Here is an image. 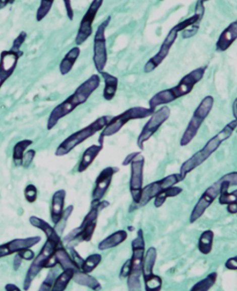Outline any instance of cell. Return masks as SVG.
<instances>
[{
    "mask_svg": "<svg viewBox=\"0 0 237 291\" xmlns=\"http://www.w3.org/2000/svg\"><path fill=\"white\" fill-rule=\"evenodd\" d=\"M101 80L97 74L92 75L78 86L74 93L53 109L47 122V130H52L62 119L71 113L79 105L85 104L100 85Z\"/></svg>",
    "mask_w": 237,
    "mask_h": 291,
    "instance_id": "obj_1",
    "label": "cell"
},
{
    "mask_svg": "<svg viewBox=\"0 0 237 291\" xmlns=\"http://www.w3.org/2000/svg\"><path fill=\"white\" fill-rule=\"evenodd\" d=\"M206 71H207V66L198 68L196 70L191 71L189 74L186 75L175 87L167 89V90L159 91L158 93H156L149 100V109L155 111L161 105L169 104L173 101L176 100L177 98L191 93L194 86L203 78Z\"/></svg>",
    "mask_w": 237,
    "mask_h": 291,
    "instance_id": "obj_2",
    "label": "cell"
},
{
    "mask_svg": "<svg viewBox=\"0 0 237 291\" xmlns=\"http://www.w3.org/2000/svg\"><path fill=\"white\" fill-rule=\"evenodd\" d=\"M237 128V120L231 121L225 128L220 131L219 134L213 136L212 139L207 141L205 147L198 151L196 154H193L187 161H185L180 167V173L184 180L187 178V174L194 170L195 168L200 167L201 164L207 161L208 158L220 147L224 141L232 136L234 131Z\"/></svg>",
    "mask_w": 237,
    "mask_h": 291,
    "instance_id": "obj_3",
    "label": "cell"
},
{
    "mask_svg": "<svg viewBox=\"0 0 237 291\" xmlns=\"http://www.w3.org/2000/svg\"><path fill=\"white\" fill-rule=\"evenodd\" d=\"M112 118L111 116H102L88 125L87 127L82 128L81 130L71 134L58 146L56 150L54 152V155L65 156L69 153H71V151L82 144L87 139L92 137L99 131L103 130L106 127V125L108 124L109 121H111Z\"/></svg>",
    "mask_w": 237,
    "mask_h": 291,
    "instance_id": "obj_4",
    "label": "cell"
},
{
    "mask_svg": "<svg viewBox=\"0 0 237 291\" xmlns=\"http://www.w3.org/2000/svg\"><path fill=\"white\" fill-rule=\"evenodd\" d=\"M153 113L154 111L149 108L140 107V106L129 108L124 112L111 119L108 124L106 125V127L102 130L101 134L98 138V142L103 146L105 137H110L117 134L126 124L129 123V121L150 117Z\"/></svg>",
    "mask_w": 237,
    "mask_h": 291,
    "instance_id": "obj_5",
    "label": "cell"
},
{
    "mask_svg": "<svg viewBox=\"0 0 237 291\" xmlns=\"http://www.w3.org/2000/svg\"><path fill=\"white\" fill-rule=\"evenodd\" d=\"M109 203L107 201H99V202H92V208L87 215L85 216L81 225L71 231L66 237L65 241L66 242H71L80 239V241L89 242L92 241V236L94 234L95 229L98 222V212L102 209L107 207Z\"/></svg>",
    "mask_w": 237,
    "mask_h": 291,
    "instance_id": "obj_6",
    "label": "cell"
},
{
    "mask_svg": "<svg viewBox=\"0 0 237 291\" xmlns=\"http://www.w3.org/2000/svg\"><path fill=\"white\" fill-rule=\"evenodd\" d=\"M133 255L131 258V273L128 277L129 290H140L142 274V266L145 255V240L142 229L137 231V236L132 241Z\"/></svg>",
    "mask_w": 237,
    "mask_h": 291,
    "instance_id": "obj_7",
    "label": "cell"
},
{
    "mask_svg": "<svg viewBox=\"0 0 237 291\" xmlns=\"http://www.w3.org/2000/svg\"><path fill=\"white\" fill-rule=\"evenodd\" d=\"M213 104H214V99L212 96H207L203 100L200 102V105L194 111L193 117L191 119L189 124L187 126V129L180 140V146L186 147L192 142L198 134L200 128H201L204 121H206L207 116L210 114L211 110L213 109Z\"/></svg>",
    "mask_w": 237,
    "mask_h": 291,
    "instance_id": "obj_8",
    "label": "cell"
},
{
    "mask_svg": "<svg viewBox=\"0 0 237 291\" xmlns=\"http://www.w3.org/2000/svg\"><path fill=\"white\" fill-rule=\"evenodd\" d=\"M112 17L108 16L98 27L93 39V64L95 69L100 74L105 70L107 64V48L105 30L111 22Z\"/></svg>",
    "mask_w": 237,
    "mask_h": 291,
    "instance_id": "obj_9",
    "label": "cell"
},
{
    "mask_svg": "<svg viewBox=\"0 0 237 291\" xmlns=\"http://www.w3.org/2000/svg\"><path fill=\"white\" fill-rule=\"evenodd\" d=\"M58 246H61V245H58L57 243L50 240H47V241L45 242L43 248H41L39 255L34 258L30 268L27 270L26 278L24 281V290L29 289L32 282L37 276L38 274L41 272V269L44 268L46 262L52 255H54Z\"/></svg>",
    "mask_w": 237,
    "mask_h": 291,
    "instance_id": "obj_10",
    "label": "cell"
},
{
    "mask_svg": "<svg viewBox=\"0 0 237 291\" xmlns=\"http://www.w3.org/2000/svg\"><path fill=\"white\" fill-rule=\"evenodd\" d=\"M170 116V110L168 106H162L158 110L154 111L150 116L149 121L142 128V132L137 139V146L141 150L144 149V143L149 141L154 134H156L163 123L169 120Z\"/></svg>",
    "mask_w": 237,
    "mask_h": 291,
    "instance_id": "obj_11",
    "label": "cell"
},
{
    "mask_svg": "<svg viewBox=\"0 0 237 291\" xmlns=\"http://www.w3.org/2000/svg\"><path fill=\"white\" fill-rule=\"evenodd\" d=\"M144 163H145V159L139 152H137L136 156L130 163L131 174H130V181H129V190L132 196L133 201L136 204H140V201L142 198Z\"/></svg>",
    "mask_w": 237,
    "mask_h": 291,
    "instance_id": "obj_12",
    "label": "cell"
},
{
    "mask_svg": "<svg viewBox=\"0 0 237 291\" xmlns=\"http://www.w3.org/2000/svg\"><path fill=\"white\" fill-rule=\"evenodd\" d=\"M181 181H184L183 178L180 174H169L168 177L154 182L151 184H148L145 187H143L142 191V198L140 201V206H145L146 204H149L150 201L156 198L157 195L162 191L169 187L175 186Z\"/></svg>",
    "mask_w": 237,
    "mask_h": 291,
    "instance_id": "obj_13",
    "label": "cell"
},
{
    "mask_svg": "<svg viewBox=\"0 0 237 291\" xmlns=\"http://www.w3.org/2000/svg\"><path fill=\"white\" fill-rule=\"evenodd\" d=\"M103 0H94L90 5L88 10L86 11L84 17L82 18L81 22L79 25L78 34L75 39L77 46H80L85 43L92 34V25L94 22L95 18L98 14V11L101 8Z\"/></svg>",
    "mask_w": 237,
    "mask_h": 291,
    "instance_id": "obj_14",
    "label": "cell"
},
{
    "mask_svg": "<svg viewBox=\"0 0 237 291\" xmlns=\"http://www.w3.org/2000/svg\"><path fill=\"white\" fill-rule=\"evenodd\" d=\"M220 191H221V181L220 179L216 183L212 184L210 187L207 188L193 208L190 216L191 224L195 223L203 216L207 209L210 207L211 204H213L214 200L220 196Z\"/></svg>",
    "mask_w": 237,
    "mask_h": 291,
    "instance_id": "obj_15",
    "label": "cell"
},
{
    "mask_svg": "<svg viewBox=\"0 0 237 291\" xmlns=\"http://www.w3.org/2000/svg\"><path fill=\"white\" fill-rule=\"evenodd\" d=\"M179 31L176 30L175 27L170 29L169 34H167L165 39L163 40V44L161 45L160 49L156 55H154L152 58L149 59V62L145 64L144 66V72L145 73H150L153 71H155L156 68L159 66L160 64L163 63V60L166 57L168 56L169 50L172 47L173 44L175 43L177 35H179Z\"/></svg>",
    "mask_w": 237,
    "mask_h": 291,
    "instance_id": "obj_16",
    "label": "cell"
},
{
    "mask_svg": "<svg viewBox=\"0 0 237 291\" xmlns=\"http://www.w3.org/2000/svg\"><path fill=\"white\" fill-rule=\"evenodd\" d=\"M120 170L118 167H107L99 173L95 182L94 189L92 191V202H99L105 197L112 184L113 176Z\"/></svg>",
    "mask_w": 237,
    "mask_h": 291,
    "instance_id": "obj_17",
    "label": "cell"
},
{
    "mask_svg": "<svg viewBox=\"0 0 237 291\" xmlns=\"http://www.w3.org/2000/svg\"><path fill=\"white\" fill-rule=\"evenodd\" d=\"M21 54L12 50H5L0 54V89L14 74Z\"/></svg>",
    "mask_w": 237,
    "mask_h": 291,
    "instance_id": "obj_18",
    "label": "cell"
},
{
    "mask_svg": "<svg viewBox=\"0 0 237 291\" xmlns=\"http://www.w3.org/2000/svg\"><path fill=\"white\" fill-rule=\"evenodd\" d=\"M41 241V237L35 236L26 239H16L5 244L0 245V259L13 254H18L19 252L26 248H33Z\"/></svg>",
    "mask_w": 237,
    "mask_h": 291,
    "instance_id": "obj_19",
    "label": "cell"
},
{
    "mask_svg": "<svg viewBox=\"0 0 237 291\" xmlns=\"http://www.w3.org/2000/svg\"><path fill=\"white\" fill-rule=\"evenodd\" d=\"M65 198H66V191L65 190L55 191L52 197L50 209L51 220L55 225L59 224L63 218L65 211Z\"/></svg>",
    "mask_w": 237,
    "mask_h": 291,
    "instance_id": "obj_20",
    "label": "cell"
},
{
    "mask_svg": "<svg viewBox=\"0 0 237 291\" xmlns=\"http://www.w3.org/2000/svg\"><path fill=\"white\" fill-rule=\"evenodd\" d=\"M237 40V20L229 24L228 27L220 34L216 42V50L225 52Z\"/></svg>",
    "mask_w": 237,
    "mask_h": 291,
    "instance_id": "obj_21",
    "label": "cell"
},
{
    "mask_svg": "<svg viewBox=\"0 0 237 291\" xmlns=\"http://www.w3.org/2000/svg\"><path fill=\"white\" fill-rule=\"evenodd\" d=\"M29 223L34 227L38 228V229H40V230L43 231L45 235H46V237H47V240L54 241L58 245L63 244L61 238L58 235L56 230L54 228L52 227L50 224L47 223L46 221L38 218L36 216H31L30 218H29Z\"/></svg>",
    "mask_w": 237,
    "mask_h": 291,
    "instance_id": "obj_22",
    "label": "cell"
},
{
    "mask_svg": "<svg viewBox=\"0 0 237 291\" xmlns=\"http://www.w3.org/2000/svg\"><path fill=\"white\" fill-rule=\"evenodd\" d=\"M103 150V146L101 145H92L84 152L82 155L81 160L79 161L78 166V173H83L88 169V167L92 165L95 159L97 158L99 153Z\"/></svg>",
    "mask_w": 237,
    "mask_h": 291,
    "instance_id": "obj_23",
    "label": "cell"
},
{
    "mask_svg": "<svg viewBox=\"0 0 237 291\" xmlns=\"http://www.w3.org/2000/svg\"><path fill=\"white\" fill-rule=\"evenodd\" d=\"M80 53H81V50L77 46V47H72L71 50L65 54V56L63 58V60L59 64V71L62 76H66L72 71L76 62L78 61V57L80 55Z\"/></svg>",
    "mask_w": 237,
    "mask_h": 291,
    "instance_id": "obj_24",
    "label": "cell"
},
{
    "mask_svg": "<svg viewBox=\"0 0 237 291\" xmlns=\"http://www.w3.org/2000/svg\"><path fill=\"white\" fill-rule=\"evenodd\" d=\"M128 239V232L124 230L113 232L112 235H109L108 237L105 238V240L100 241L98 244V250L105 251L107 249L116 248L123 243Z\"/></svg>",
    "mask_w": 237,
    "mask_h": 291,
    "instance_id": "obj_25",
    "label": "cell"
},
{
    "mask_svg": "<svg viewBox=\"0 0 237 291\" xmlns=\"http://www.w3.org/2000/svg\"><path fill=\"white\" fill-rule=\"evenodd\" d=\"M104 81H105V88L103 91V97L105 100L111 101L115 97L116 92L118 90V80L117 77L109 74L106 71H103L100 73Z\"/></svg>",
    "mask_w": 237,
    "mask_h": 291,
    "instance_id": "obj_26",
    "label": "cell"
},
{
    "mask_svg": "<svg viewBox=\"0 0 237 291\" xmlns=\"http://www.w3.org/2000/svg\"><path fill=\"white\" fill-rule=\"evenodd\" d=\"M156 256L157 253L155 248H149L146 252L142 266V276L144 280H147L154 274L153 269L156 264Z\"/></svg>",
    "mask_w": 237,
    "mask_h": 291,
    "instance_id": "obj_27",
    "label": "cell"
},
{
    "mask_svg": "<svg viewBox=\"0 0 237 291\" xmlns=\"http://www.w3.org/2000/svg\"><path fill=\"white\" fill-rule=\"evenodd\" d=\"M54 256L57 260L58 264L61 265L62 268L64 270L68 268H73L76 271L80 270L63 245L58 246L56 250L54 252Z\"/></svg>",
    "mask_w": 237,
    "mask_h": 291,
    "instance_id": "obj_28",
    "label": "cell"
},
{
    "mask_svg": "<svg viewBox=\"0 0 237 291\" xmlns=\"http://www.w3.org/2000/svg\"><path fill=\"white\" fill-rule=\"evenodd\" d=\"M73 280L76 283L82 285V286H85V287L93 289V290L101 289V285L96 278L89 275V274L82 272L81 270L75 272Z\"/></svg>",
    "mask_w": 237,
    "mask_h": 291,
    "instance_id": "obj_29",
    "label": "cell"
},
{
    "mask_svg": "<svg viewBox=\"0 0 237 291\" xmlns=\"http://www.w3.org/2000/svg\"><path fill=\"white\" fill-rule=\"evenodd\" d=\"M75 272L76 270L73 268H68V269L64 270L61 274H59L57 277L55 278L52 290H65L68 286L69 282L74 277Z\"/></svg>",
    "mask_w": 237,
    "mask_h": 291,
    "instance_id": "obj_30",
    "label": "cell"
},
{
    "mask_svg": "<svg viewBox=\"0 0 237 291\" xmlns=\"http://www.w3.org/2000/svg\"><path fill=\"white\" fill-rule=\"evenodd\" d=\"M213 238L214 234L212 230H207L200 235L198 248L201 254L205 255L210 254L213 249Z\"/></svg>",
    "mask_w": 237,
    "mask_h": 291,
    "instance_id": "obj_31",
    "label": "cell"
},
{
    "mask_svg": "<svg viewBox=\"0 0 237 291\" xmlns=\"http://www.w3.org/2000/svg\"><path fill=\"white\" fill-rule=\"evenodd\" d=\"M32 144H33V141L28 139L22 140L15 144L14 147V153H13V160H14L15 166L17 167L22 166L25 151L27 150V147H30Z\"/></svg>",
    "mask_w": 237,
    "mask_h": 291,
    "instance_id": "obj_32",
    "label": "cell"
},
{
    "mask_svg": "<svg viewBox=\"0 0 237 291\" xmlns=\"http://www.w3.org/2000/svg\"><path fill=\"white\" fill-rule=\"evenodd\" d=\"M221 181V191L219 196V203L222 205L225 204H232L237 202V190L232 191L231 193L228 192V189L230 187V184L227 181H224L222 178H220Z\"/></svg>",
    "mask_w": 237,
    "mask_h": 291,
    "instance_id": "obj_33",
    "label": "cell"
},
{
    "mask_svg": "<svg viewBox=\"0 0 237 291\" xmlns=\"http://www.w3.org/2000/svg\"><path fill=\"white\" fill-rule=\"evenodd\" d=\"M182 191H183L182 188L176 187V186H172V187L166 189L155 198V201H154L155 207L160 208L161 206H163V204L165 203L168 198H175L176 196H179L180 193H182Z\"/></svg>",
    "mask_w": 237,
    "mask_h": 291,
    "instance_id": "obj_34",
    "label": "cell"
},
{
    "mask_svg": "<svg viewBox=\"0 0 237 291\" xmlns=\"http://www.w3.org/2000/svg\"><path fill=\"white\" fill-rule=\"evenodd\" d=\"M218 274L216 272H213L210 274H208L207 277L197 282L196 284L193 286L191 290L192 291H207L209 290L213 285L216 283Z\"/></svg>",
    "mask_w": 237,
    "mask_h": 291,
    "instance_id": "obj_35",
    "label": "cell"
},
{
    "mask_svg": "<svg viewBox=\"0 0 237 291\" xmlns=\"http://www.w3.org/2000/svg\"><path fill=\"white\" fill-rule=\"evenodd\" d=\"M102 261V256L98 254H93L85 259L84 263L82 265L81 271L86 274L92 273L95 268L100 264Z\"/></svg>",
    "mask_w": 237,
    "mask_h": 291,
    "instance_id": "obj_36",
    "label": "cell"
},
{
    "mask_svg": "<svg viewBox=\"0 0 237 291\" xmlns=\"http://www.w3.org/2000/svg\"><path fill=\"white\" fill-rule=\"evenodd\" d=\"M145 282V289L148 291H158L162 288L163 281L162 278L153 274L152 276L148 278L147 280H144Z\"/></svg>",
    "mask_w": 237,
    "mask_h": 291,
    "instance_id": "obj_37",
    "label": "cell"
},
{
    "mask_svg": "<svg viewBox=\"0 0 237 291\" xmlns=\"http://www.w3.org/2000/svg\"><path fill=\"white\" fill-rule=\"evenodd\" d=\"M53 5H54V1L41 0L40 7L38 8L37 13H36V20L38 22L44 20V18L47 16V14H49Z\"/></svg>",
    "mask_w": 237,
    "mask_h": 291,
    "instance_id": "obj_38",
    "label": "cell"
},
{
    "mask_svg": "<svg viewBox=\"0 0 237 291\" xmlns=\"http://www.w3.org/2000/svg\"><path fill=\"white\" fill-rule=\"evenodd\" d=\"M27 34L25 31L21 32L19 35L15 38V40H14V43H13V46L11 47L10 50L14 51L15 53L23 55V52L21 51V47H22V45H23L25 40L27 39Z\"/></svg>",
    "mask_w": 237,
    "mask_h": 291,
    "instance_id": "obj_39",
    "label": "cell"
},
{
    "mask_svg": "<svg viewBox=\"0 0 237 291\" xmlns=\"http://www.w3.org/2000/svg\"><path fill=\"white\" fill-rule=\"evenodd\" d=\"M24 196L26 200L29 204H33L35 201L37 200L38 191L37 188L34 184H28L27 187L25 188L24 191Z\"/></svg>",
    "mask_w": 237,
    "mask_h": 291,
    "instance_id": "obj_40",
    "label": "cell"
},
{
    "mask_svg": "<svg viewBox=\"0 0 237 291\" xmlns=\"http://www.w3.org/2000/svg\"><path fill=\"white\" fill-rule=\"evenodd\" d=\"M54 280H55V275H54V271L51 270V271L47 274V278L45 279V281H43L42 284L41 285L40 290H51L52 288H53Z\"/></svg>",
    "mask_w": 237,
    "mask_h": 291,
    "instance_id": "obj_41",
    "label": "cell"
},
{
    "mask_svg": "<svg viewBox=\"0 0 237 291\" xmlns=\"http://www.w3.org/2000/svg\"><path fill=\"white\" fill-rule=\"evenodd\" d=\"M36 155V152L34 149H30L27 151V153L24 154L23 161H22V167L25 168H28L30 167L31 164L34 160V157Z\"/></svg>",
    "mask_w": 237,
    "mask_h": 291,
    "instance_id": "obj_42",
    "label": "cell"
},
{
    "mask_svg": "<svg viewBox=\"0 0 237 291\" xmlns=\"http://www.w3.org/2000/svg\"><path fill=\"white\" fill-rule=\"evenodd\" d=\"M130 273H131V259H129V260L126 261L124 265L122 266L121 272H120V277L122 278V279L123 278H128Z\"/></svg>",
    "mask_w": 237,
    "mask_h": 291,
    "instance_id": "obj_43",
    "label": "cell"
},
{
    "mask_svg": "<svg viewBox=\"0 0 237 291\" xmlns=\"http://www.w3.org/2000/svg\"><path fill=\"white\" fill-rule=\"evenodd\" d=\"M71 258L73 259L75 263L77 264V266L79 268V269L81 270L82 265L84 263L85 260L80 256V255H79L78 252L76 251L73 248H71Z\"/></svg>",
    "mask_w": 237,
    "mask_h": 291,
    "instance_id": "obj_44",
    "label": "cell"
},
{
    "mask_svg": "<svg viewBox=\"0 0 237 291\" xmlns=\"http://www.w3.org/2000/svg\"><path fill=\"white\" fill-rule=\"evenodd\" d=\"M221 178L223 179L224 181L228 182L230 186H237V171L225 174Z\"/></svg>",
    "mask_w": 237,
    "mask_h": 291,
    "instance_id": "obj_45",
    "label": "cell"
},
{
    "mask_svg": "<svg viewBox=\"0 0 237 291\" xmlns=\"http://www.w3.org/2000/svg\"><path fill=\"white\" fill-rule=\"evenodd\" d=\"M19 255L22 258V260H26V261H32L34 259V253L30 250V248H26L21 250V252L18 253Z\"/></svg>",
    "mask_w": 237,
    "mask_h": 291,
    "instance_id": "obj_46",
    "label": "cell"
},
{
    "mask_svg": "<svg viewBox=\"0 0 237 291\" xmlns=\"http://www.w3.org/2000/svg\"><path fill=\"white\" fill-rule=\"evenodd\" d=\"M64 4H65V9H66V13H67L69 20H73V19H74V11H73V8H72V6H71V1L65 0Z\"/></svg>",
    "mask_w": 237,
    "mask_h": 291,
    "instance_id": "obj_47",
    "label": "cell"
},
{
    "mask_svg": "<svg viewBox=\"0 0 237 291\" xmlns=\"http://www.w3.org/2000/svg\"><path fill=\"white\" fill-rule=\"evenodd\" d=\"M225 267L228 270H237V256L234 257L229 258L226 263H225Z\"/></svg>",
    "mask_w": 237,
    "mask_h": 291,
    "instance_id": "obj_48",
    "label": "cell"
},
{
    "mask_svg": "<svg viewBox=\"0 0 237 291\" xmlns=\"http://www.w3.org/2000/svg\"><path fill=\"white\" fill-rule=\"evenodd\" d=\"M73 209H74V206H73V205H70V206H68L67 209L64 211L63 218H62V220L60 221V222H64V225H65V226L66 222L68 220V218L71 217V213H72V211H73Z\"/></svg>",
    "mask_w": 237,
    "mask_h": 291,
    "instance_id": "obj_49",
    "label": "cell"
},
{
    "mask_svg": "<svg viewBox=\"0 0 237 291\" xmlns=\"http://www.w3.org/2000/svg\"><path fill=\"white\" fill-rule=\"evenodd\" d=\"M21 262H22V258L19 255V254H17L14 259V269L15 271H17L18 269L20 268L21 266Z\"/></svg>",
    "mask_w": 237,
    "mask_h": 291,
    "instance_id": "obj_50",
    "label": "cell"
},
{
    "mask_svg": "<svg viewBox=\"0 0 237 291\" xmlns=\"http://www.w3.org/2000/svg\"><path fill=\"white\" fill-rule=\"evenodd\" d=\"M136 154H137V152H136V153H132V154H129V155H128V156H127V157L125 158V160H124V161L122 162V165H123V166H128V165H130V163H131V161H133V159L135 158V156H136Z\"/></svg>",
    "mask_w": 237,
    "mask_h": 291,
    "instance_id": "obj_51",
    "label": "cell"
},
{
    "mask_svg": "<svg viewBox=\"0 0 237 291\" xmlns=\"http://www.w3.org/2000/svg\"><path fill=\"white\" fill-rule=\"evenodd\" d=\"M227 210L230 214H236L237 202L236 203H232V204H227Z\"/></svg>",
    "mask_w": 237,
    "mask_h": 291,
    "instance_id": "obj_52",
    "label": "cell"
},
{
    "mask_svg": "<svg viewBox=\"0 0 237 291\" xmlns=\"http://www.w3.org/2000/svg\"><path fill=\"white\" fill-rule=\"evenodd\" d=\"M6 290L8 291H13V290H17L20 291L21 289L18 288L16 285L12 284V283H8V284L6 285Z\"/></svg>",
    "mask_w": 237,
    "mask_h": 291,
    "instance_id": "obj_53",
    "label": "cell"
},
{
    "mask_svg": "<svg viewBox=\"0 0 237 291\" xmlns=\"http://www.w3.org/2000/svg\"><path fill=\"white\" fill-rule=\"evenodd\" d=\"M14 1H7V0H0V10L7 7L8 4H14Z\"/></svg>",
    "mask_w": 237,
    "mask_h": 291,
    "instance_id": "obj_54",
    "label": "cell"
},
{
    "mask_svg": "<svg viewBox=\"0 0 237 291\" xmlns=\"http://www.w3.org/2000/svg\"><path fill=\"white\" fill-rule=\"evenodd\" d=\"M232 110H233V115H234V120H237V97L233 103V106H232Z\"/></svg>",
    "mask_w": 237,
    "mask_h": 291,
    "instance_id": "obj_55",
    "label": "cell"
},
{
    "mask_svg": "<svg viewBox=\"0 0 237 291\" xmlns=\"http://www.w3.org/2000/svg\"><path fill=\"white\" fill-rule=\"evenodd\" d=\"M236 133H237V130H236Z\"/></svg>",
    "mask_w": 237,
    "mask_h": 291,
    "instance_id": "obj_56",
    "label": "cell"
}]
</instances>
